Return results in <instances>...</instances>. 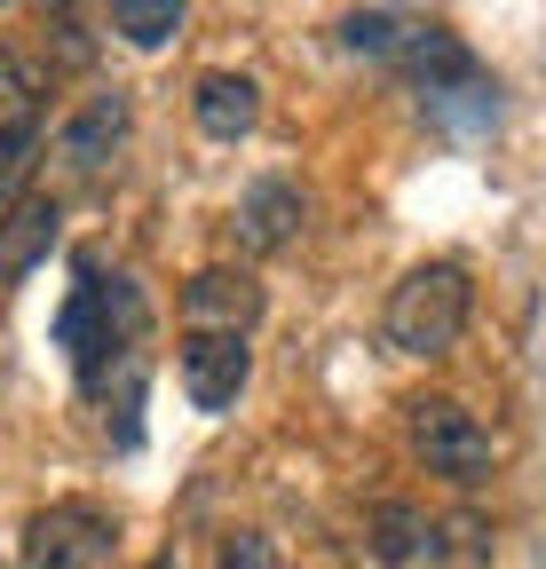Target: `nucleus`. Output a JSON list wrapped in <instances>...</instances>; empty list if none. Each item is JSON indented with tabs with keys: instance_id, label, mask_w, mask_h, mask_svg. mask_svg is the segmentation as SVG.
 Masks as SVG:
<instances>
[{
	"instance_id": "nucleus-14",
	"label": "nucleus",
	"mask_w": 546,
	"mask_h": 569,
	"mask_svg": "<svg viewBox=\"0 0 546 569\" xmlns=\"http://www.w3.org/2000/svg\"><path fill=\"white\" fill-rule=\"evenodd\" d=\"M40 151H48V127H17V134H0V206H17V198H24V182H32V167H40Z\"/></svg>"
},
{
	"instance_id": "nucleus-10",
	"label": "nucleus",
	"mask_w": 546,
	"mask_h": 569,
	"mask_svg": "<svg viewBox=\"0 0 546 569\" xmlns=\"http://www.w3.org/2000/svg\"><path fill=\"white\" fill-rule=\"evenodd\" d=\"M396 63L413 71V80L428 88V96H444V88H459V80H475V56L444 32V24H413L396 40Z\"/></svg>"
},
{
	"instance_id": "nucleus-13",
	"label": "nucleus",
	"mask_w": 546,
	"mask_h": 569,
	"mask_svg": "<svg viewBox=\"0 0 546 569\" xmlns=\"http://www.w3.org/2000/svg\"><path fill=\"white\" fill-rule=\"evenodd\" d=\"M111 32L127 48H167L182 32V0H111Z\"/></svg>"
},
{
	"instance_id": "nucleus-8",
	"label": "nucleus",
	"mask_w": 546,
	"mask_h": 569,
	"mask_svg": "<svg viewBox=\"0 0 546 569\" xmlns=\"http://www.w3.org/2000/svg\"><path fill=\"white\" fill-rule=\"evenodd\" d=\"M56 230H63V206L56 198H17L9 213H0V277H32L40 261H48V246H56Z\"/></svg>"
},
{
	"instance_id": "nucleus-11",
	"label": "nucleus",
	"mask_w": 546,
	"mask_h": 569,
	"mask_svg": "<svg viewBox=\"0 0 546 569\" xmlns=\"http://www.w3.org/2000/svg\"><path fill=\"white\" fill-rule=\"evenodd\" d=\"M420 553H436V522L420 507H404V498H380V507H373V561L404 569V561H420Z\"/></svg>"
},
{
	"instance_id": "nucleus-7",
	"label": "nucleus",
	"mask_w": 546,
	"mask_h": 569,
	"mask_svg": "<svg viewBox=\"0 0 546 569\" xmlns=\"http://www.w3.org/2000/svg\"><path fill=\"white\" fill-rule=\"evenodd\" d=\"M246 380H254V348L246 340H182V396H190V411H230Z\"/></svg>"
},
{
	"instance_id": "nucleus-3",
	"label": "nucleus",
	"mask_w": 546,
	"mask_h": 569,
	"mask_svg": "<svg viewBox=\"0 0 546 569\" xmlns=\"http://www.w3.org/2000/svg\"><path fill=\"white\" fill-rule=\"evenodd\" d=\"M261 325V284L254 269H198L182 284V332L190 340H246Z\"/></svg>"
},
{
	"instance_id": "nucleus-15",
	"label": "nucleus",
	"mask_w": 546,
	"mask_h": 569,
	"mask_svg": "<svg viewBox=\"0 0 546 569\" xmlns=\"http://www.w3.org/2000/svg\"><path fill=\"white\" fill-rule=\"evenodd\" d=\"M404 32H413V17H396V9H357V17H340V48H357V56H396Z\"/></svg>"
},
{
	"instance_id": "nucleus-6",
	"label": "nucleus",
	"mask_w": 546,
	"mask_h": 569,
	"mask_svg": "<svg viewBox=\"0 0 546 569\" xmlns=\"http://www.w3.org/2000/svg\"><path fill=\"white\" fill-rule=\"evenodd\" d=\"M127 142V96L119 88H103V96H88L72 119H63V134H56V167L63 174H103V159Z\"/></svg>"
},
{
	"instance_id": "nucleus-18",
	"label": "nucleus",
	"mask_w": 546,
	"mask_h": 569,
	"mask_svg": "<svg viewBox=\"0 0 546 569\" xmlns=\"http://www.w3.org/2000/svg\"><path fill=\"white\" fill-rule=\"evenodd\" d=\"M143 569H182V561H175V553H159V561H143Z\"/></svg>"
},
{
	"instance_id": "nucleus-1",
	"label": "nucleus",
	"mask_w": 546,
	"mask_h": 569,
	"mask_svg": "<svg viewBox=\"0 0 546 569\" xmlns=\"http://www.w3.org/2000/svg\"><path fill=\"white\" fill-rule=\"evenodd\" d=\"M467 309H475V284L459 261H420L404 269V284L388 293V348L396 356H451L459 332H467Z\"/></svg>"
},
{
	"instance_id": "nucleus-2",
	"label": "nucleus",
	"mask_w": 546,
	"mask_h": 569,
	"mask_svg": "<svg viewBox=\"0 0 546 569\" xmlns=\"http://www.w3.org/2000/svg\"><path fill=\"white\" fill-rule=\"evenodd\" d=\"M404 436H413V459L459 490H475L492 475V427L475 419L459 396H413L404 403Z\"/></svg>"
},
{
	"instance_id": "nucleus-17",
	"label": "nucleus",
	"mask_w": 546,
	"mask_h": 569,
	"mask_svg": "<svg viewBox=\"0 0 546 569\" xmlns=\"http://www.w3.org/2000/svg\"><path fill=\"white\" fill-rule=\"evenodd\" d=\"M215 569H286V561H278V546H269L261 530H238V538H222Z\"/></svg>"
},
{
	"instance_id": "nucleus-4",
	"label": "nucleus",
	"mask_w": 546,
	"mask_h": 569,
	"mask_svg": "<svg viewBox=\"0 0 546 569\" xmlns=\"http://www.w3.org/2000/svg\"><path fill=\"white\" fill-rule=\"evenodd\" d=\"M103 553H111V522L80 498L40 507L24 522V569H103Z\"/></svg>"
},
{
	"instance_id": "nucleus-12",
	"label": "nucleus",
	"mask_w": 546,
	"mask_h": 569,
	"mask_svg": "<svg viewBox=\"0 0 546 569\" xmlns=\"http://www.w3.org/2000/svg\"><path fill=\"white\" fill-rule=\"evenodd\" d=\"M40 103H48V80H40V63H24L17 48H0V134H17V127H40Z\"/></svg>"
},
{
	"instance_id": "nucleus-9",
	"label": "nucleus",
	"mask_w": 546,
	"mask_h": 569,
	"mask_svg": "<svg viewBox=\"0 0 546 569\" xmlns=\"http://www.w3.org/2000/svg\"><path fill=\"white\" fill-rule=\"evenodd\" d=\"M190 119L207 127L215 142H238V134H254V119H261V88L246 80V71H207V80L190 88Z\"/></svg>"
},
{
	"instance_id": "nucleus-5",
	"label": "nucleus",
	"mask_w": 546,
	"mask_h": 569,
	"mask_svg": "<svg viewBox=\"0 0 546 569\" xmlns=\"http://www.w3.org/2000/svg\"><path fill=\"white\" fill-rule=\"evenodd\" d=\"M230 230H238L246 253H286V246L309 230V198H301V182H286V174L246 182V198H238V213H230Z\"/></svg>"
},
{
	"instance_id": "nucleus-16",
	"label": "nucleus",
	"mask_w": 546,
	"mask_h": 569,
	"mask_svg": "<svg viewBox=\"0 0 546 569\" xmlns=\"http://www.w3.org/2000/svg\"><path fill=\"white\" fill-rule=\"evenodd\" d=\"M48 48H56V63H72V71H88V63H96L88 17H72V9H56V17H48Z\"/></svg>"
}]
</instances>
